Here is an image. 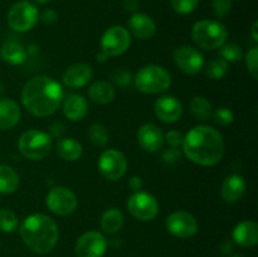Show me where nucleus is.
Masks as SVG:
<instances>
[{"label":"nucleus","mask_w":258,"mask_h":257,"mask_svg":"<svg viewBox=\"0 0 258 257\" xmlns=\"http://www.w3.org/2000/svg\"><path fill=\"white\" fill-rule=\"evenodd\" d=\"M212 117H213L214 122L218 123V125L228 126L233 122L234 113L229 107H219L216 111H213Z\"/></svg>","instance_id":"72a5a7b5"},{"label":"nucleus","mask_w":258,"mask_h":257,"mask_svg":"<svg viewBox=\"0 0 258 257\" xmlns=\"http://www.w3.org/2000/svg\"><path fill=\"white\" fill-rule=\"evenodd\" d=\"M174 12L178 14H190L198 8L199 0H170Z\"/></svg>","instance_id":"473e14b6"},{"label":"nucleus","mask_w":258,"mask_h":257,"mask_svg":"<svg viewBox=\"0 0 258 257\" xmlns=\"http://www.w3.org/2000/svg\"><path fill=\"white\" fill-rule=\"evenodd\" d=\"M64 92L59 82L48 76L30 78L22 90V103L37 117L53 115L62 105Z\"/></svg>","instance_id":"f03ea898"},{"label":"nucleus","mask_w":258,"mask_h":257,"mask_svg":"<svg viewBox=\"0 0 258 257\" xmlns=\"http://www.w3.org/2000/svg\"><path fill=\"white\" fill-rule=\"evenodd\" d=\"M93 78V68L87 63H75L63 73L62 81L70 88H82Z\"/></svg>","instance_id":"dca6fc26"},{"label":"nucleus","mask_w":258,"mask_h":257,"mask_svg":"<svg viewBox=\"0 0 258 257\" xmlns=\"http://www.w3.org/2000/svg\"><path fill=\"white\" fill-rule=\"evenodd\" d=\"M115 87L107 81H97L88 88V98L97 105H107L115 98Z\"/></svg>","instance_id":"b1692460"},{"label":"nucleus","mask_w":258,"mask_h":257,"mask_svg":"<svg viewBox=\"0 0 258 257\" xmlns=\"http://www.w3.org/2000/svg\"><path fill=\"white\" fill-rule=\"evenodd\" d=\"M184 135L178 130H169L168 133L164 135V141L168 143L170 148H180L183 145Z\"/></svg>","instance_id":"4c0bfd02"},{"label":"nucleus","mask_w":258,"mask_h":257,"mask_svg":"<svg viewBox=\"0 0 258 257\" xmlns=\"http://www.w3.org/2000/svg\"><path fill=\"white\" fill-rule=\"evenodd\" d=\"M98 171L110 181L120 180L127 170V160L121 151L107 149L98 158Z\"/></svg>","instance_id":"9b49d317"},{"label":"nucleus","mask_w":258,"mask_h":257,"mask_svg":"<svg viewBox=\"0 0 258 257\" xmlns=\"http://www.w3.org/2000/svg\"><path fill=\"white\" fill-rule=\"evenodd\" d=\"M128 32L141 40L153 38L156 33V24L151 17L144 13H134L128 19Z\"/></svg>","instance_id":"a211bd4d"},{"label":"nucleus","mask_w":258,"mask_h":257,"mask_svg":"<svg viewBox=\"0 0 258 257\" xmlns=\"http://www.w3.org/2000/svg\"><path fill=\"white\" fill-rule=\"evenodd\" d=\"M88 138L95 146L105 148L107 145L110 135H108V130L102 123H93L88 128Z\"/></svg>","instance_id":"c756f323"},{"label":"nucleus","mask_w":258,"mask_h":257,"mask_svg":"<svg viewBox=\"0 0 258 257\" xmlns=\"http://www.w3.org/2000/svg\"><path fill=\"white\" fill-rule=\"evenodd\" d=\"M0 57L10 66H20L27 60L28 52L19 42L7 40L0 48Z\"/></svg>","instance_id":"5701e85b"},{"label":"nucleus","mask_w":258,"mask_h":257,"mask_svg":"<svg viewBox=\"0 0 258 257\" xmlns=\"http://www.w3.org/2000/svg\"><path fill=\"white\" fill-rule=\"evenodd\" d=\"M228 72V62L221 57H216L206 66V75L211 80H222Z\"/></svg>","instance_id":"c85d7f7f"},{"label":"nucleus","mask_w":258,"mask_h":257,"mask_svg":"<svg viewBox=\"0 0 258 257\" xmlns=\"http://www.w3.org/2000/svg\"><path fill=\"white\" fill-rule=\"evenodd\" d=\"M45 204L52 213L66 217L72 214L77 209L78 201L75 191L67 186L58 185L48 191L45 197Z\"/></svg>","instance_id":"6e6552de"},{"label":"nucleus","mask_w":258,"mask_h":257,"mask_svg":"<svg viewBox=\"0 0 258 257\" xmlns=\"http://www.w3.org/2000/svg\"><path fill=\"white\" fill-rule=\"evenodd\" d=\"M138 91L148 95L165 92L171 86V76L164 67L158 65H148L138 71L134 77Z\"/></svg>","instance_id":"39448f33"},{"label":"nucleus","mask_w":258,"mask_h":257,"mask_svg":"<svg viewBox=\"0 0 258 257\" xmlns=\"http://www.w3.org/2000/svg\"><path fill=\"white\" fill-rule=\"evenodd\" d=\"M174 63L183 73L196 76L204 68V57L196 47L184 44L174 50Z\"/></svg>","instance_id":"ddd939ff"},{"label":"nucleus","mask_w":258,"mask_h":257,"mask_svg":"<svg viewBox=\"0 0 258 257\" xmlns=\"http://www.w3.org/2000/svg\"><path fill=\"white\" fill-rule=\"evenodd\" d=\"M227 38L228 30L218 20H199L191 28V39L202 49H219L226 43Z\"/></svg>","instance_id":"20e7f679"},{"label":"nucleus","mask_w":258,"mask_h":257,"mask_svg":"<svg viewBox=\"0 0 258 257\" xmlns=\"http://www.w3.org/2000/svg\"><path fill=\"white\" fill-rule=\"evenodd\" d=\"M123 226V214L118 208H108L101 217V228L105 233H117Z\"/></svg>","instance_id":"a878e982"},{"label":"nucleus","mask_w":258,"mask_h":257,"mask_svg":"<svg viewBox=\"0 0 258 257\" xmlns=\"http://www.w3.org/2000/svg\"><path fill=\"white\" fill-rule=\"evenodd\" d=\"M128 186H130V189L134 191V193H136V191H140L144 186L143 179H141L140 176H136V175L131 176L130 180H128Z\"/></svg>","instance_id":"79ce46f5"},{"label":"nucleus","mask_w":258,"mask_h":257,"mask_svg":"<svg viewBox=\"0 0 258 257\" xmlns=\"http://www.w3.org/2000/svg\"><path fill=\"white\" fill-rule=\"evenodd\" d=\"M62 107L66 117L73 122L83 120L88 112L87 100L78 93H70L63 97Z\"/></svg>","instance_id":"6ab92c4d"},{"label":"nucleus","mask_w":258,"mask_h":257,"mask_svg":"<svg viewBox=\"0 0 258 257\" xmlns=\"http://www.w3.org/2000/svg\"><path fill=\"white\" fill-rule=\"evenodd\" d=\"M22 111L12 98H0V130H12L19 123Z\"/></svg>","instance_id":"4be33fe9"},{"label":"nucleus","mask_w":258,"mask_h":257,"mask_svg":"<svg viewBox=\"0 0 258 257\" xmlns=\"http://www.w3.org/2000/svg\"><path fill=\"white\" fill-rule=\"evenodd\" d=\"M20 237L30 251L44 254L55 247L59 238V229L52 217L34 213L28 216L20 224Z\"/></svg>","instance_id":"7ed1b4c3"},{"label":"nucleus","mask_w":258,"mask_h":257,"mask_svg":"<svg viewBox=\"0 0 258 257\" xmlns=\"http://www.w3.org/2000/svg\"><path fill=\"white\" fill-rule=\"evenodd\" d=\"M19 174L7 164H0V194H12L19 186Z\"/></svg>","instance_id":"bb28decb"},{"label":"nucleus","mask_w":258,"mask_h":257,"mask_svg":"<svg viewBox=\"0 0 258 257\" xmlns=\"http://www.w3.org/2000/svg\"><path fill=\"white\" fill-rule=\"evenodd\" d=\"M18 224H19V221L15 212L8 208L0 209V231L4 233H12L17 229Z\"/></svg>","instance_id":"7c9ffc66"},{"label":"nucleus","mask_w":258,"mask_h":257,"mask_svg":"<svg viewBox=\"0 0 258 257\" xmlns=\"http://www.w3.org/2000/svg\"><path fill=\"white\" fill-rule=\"evenodd\" d=\"M212 9L217 18H226L232 10V0H212Z\"/></svg>","instance_id":"c9c22d12"},{"label":"nucleus","mask_w":258,"mask_h":257,"mask_svg":"<svg viewBox=\"0 0 258 257\" xmlns=\"http://www.w3.org/2000/svg\"><path fill=\"white\" fill-rule=\"evenodd\" d=\"M107 249L105 236L97 231L85 232L78 237L75 251L77 257H102Z\"/></svg>","instance_id":"4468645a"},{"label":"nucleus","mask_w":258,"mask_h":257,"mask_svg":"<svg viewBox=\"0 0 258 257\" xmlns=\"http://www.w3.org/2000/svg\"><path fill=\"white\" fill-rule=\"evenodd\" d=\"M131 44V34L122 25H113L101 38V50L110 57L123 54Z\"/></svg>","instance_id":"9d476101"},{"label":"nucleus","mask_w":258,"mask_h":257,"mask_svg":"<svg viewBox=\"0 0 258 257\" xmlns=\"http://www.w3.org/2000/svg\"><path fill=\"white\" fill-rule=\"evenodd\" d=\"M122 5L126 12L136 13L139 9V0H122Z\"/></svg>","instance_id":"37998d69"},{"label":"nucleus","mask_w":258,"mask_h":257,"mask_svg":"<svg viewBox=\"0 0 258 257\" xmlns=\"http://www.w3.org/2000/svg\"><path fill=\"white\" fill-rule=\"evenodd\" d=\"M138 141L144 150L156 153L164 146V134L159 126L154 123H145L138 131Z\"/></svg>","instance_id":"f3484780"},{"label":"nucleus","mask_w":258,"mask_h":257,"mask_svg":"<svg viewBox=\"0 0 258 257\" xmlns=\"http://www.w3.org/2000/svg\"><path fill=\"white\" fill-rule=\"evenodd\" d=\"M244 62H246L247 70L251 73L252 77L254 80L258 78V48L253 47L248 50V53L244 57Z\"/></svg>","instance_id":"f704fd0d"},{"label":"nucleus","mask_w":258,"mask_h":257,"mask_svg":"<svg viewBox=\"0 0 258 257\" xmlns=\"http://www.w3.org/2000/svg\"><path fill=\"white\" fill-rule=\"evenodd\" d=\"M168 232L178 238H190L198 232L199 224L196 217L185 211H176L169 214L165 221Z\"/></svg>","instance_id":"f8f14e48"},{"label":"nucleus","mask_w":258,"mask_h":257,"mask_svg":"<svg viewBox=\"0 0 258 257\" xmlns=\"http://www.w3.org/2000/svg\"><path fill=\"white\" fill-rule=\"evenodd\" d=\"M127 211L134 218L139 221H153L159 214V202L153 194L148 191H136L128 198Z\"/></svg>","instance_id":"1a4fd4ad"},{"label":"nucleus","mask_w":258,"mask_h":257,"mask_svg":"<svg viewBox=\"0 0 258 257\" xmlns=\"http://www.w3.org/2000/svg\"><path fill=\"white\" fill-rule=\"evenodd\" d=\"M33 2H34V3H37V4L44 5V4H47V3L49 2V0H33Z\"/></svg>","instance_id":"de8ad7c7"},{"label":"nucleus","mask_w":258,"mask_h":257,"mask_svg":"<svg viewBox=\"0 0 258 257\" xmlns=\"http://www.w3.org/2000/svg\"><path fill=\"white\" fill-rule=\"evenodd\" d=\"M156 117L165 123H174L183 115L181 102L174 96H161L154 103Z\"/></svg>","instance_id":"2eb2a0df"},{"label":"nucleus","mask_w":258,"mask_h":257,"mask_svg":"<svg viewBox=\"0 0 258 257\" xmlns=\"http://www.w3.org/2000/svg\"><path fill=\"white\" fill-rule=\"evenodd\" d=\"M39 19L42 20L44 24H54L58 20V13L53 9H45L43 10L42 14L39 15Z\"/></svg>","instance_id":"a19ab883"},{"label":"nucleus","mask_w":258,"mask_h":257,"mask_svg":"<svg viewBox=\"0 0 258 257\" xmlns=\"http://www.w3.org/2000/svg\"><path fill=\"white\" fill-rule=\"evenodd\" d=\"M18 148L24 158L29 160H42L52 151L53 141L44 131L32 128L20 135Z\"/></svg>","instance_id":"423d86ee"},{"label":"nucleus","mask_w":258,"mask_h":257,"mask_svg":"<svg viewBox=\"0 0 258 257\" xmlns=\"http://www.w3.org/2000/svg\"><path fill=\"white\" fill-rule=\"evenodd\" d=\"M258 22L256 20V22L252 24V28H251V35H252V39L254 40V42H258Z\"/></svg>","instance_id":"c03bdc74"},{"label":"nucleus","mask_w":258,"mask_h":257,"mask_svg":"<svg viewBox=\"0 0 258 257\" xmlns=\"http://www.w3.org/2000/svg\"><path fill=\"white\" fill-rule=\"evenodd\" d=\"M232 257H242V256H232Z\"/></svg>","instance_id":"09e8293b"},{"label":"nucleus","mask_w":258,"mask_h":257,"mask_svg":"<svg viewBox=\"0 0 258 257\" xmlns=\"http://www.w3.org/2000/svg\"><path fill=\"white\" fill-rule=\"evenodd\" d=\"M219 54H221V58H223L228 63L243 59V50H242L241 45L236 44V43H224L219 48Z\"/></svg>","instance_id":"2f4dec72"},{"label":"nucleus","mask_w":258,"mask_h":257,"mask_svg":"<svg viewBox=\"0 0 258 257\" xmlns=\"http://www.w3.org/2000/svg\"><path fill=\"white\" fill-rule=\"evenodd\" d=\"M189 108H190L191 115L199 121L209 120L213 115L212 103L203 96H196V97L191 98L190 103H189Z\"/></svg>","instance_id":"cd10ccee"},{"label":"nucleus","mask_w":258,"mask_h":257,"mask_svg":"<svg viewBox=\"0 0 258 257\" xmlns=\"http://www.w3.org/2000/svg\"><path fill=\"white\" fill-rule=\"evenodd\" d=\"M111 80L113 81L115 85H117L118 87H126L131 83L133 81V76L128 71L122 70V68H118V70H115L112 73H111Z\"/></svg>","instance_id":"e433bc0d"},{"label":"nucleus","mask_w":258,"mask_h":257,"mask_svg":"<svg viewBox=\"0 0 258 257\" xmlns=\"http://www.w3.org/2000/svg\"><path fill=\"white\" fill-rule=\"evenodd\" d=\"M7 20L8 25L15 32H28L37 25L39 20V10L33 3L22 0L10 8Z\"/></svg>","instance_id":"0eeeda50"},{"label":"nucleus","mask_w":258,"mask_h":257,"mask_svg":"<svg viewBox=\"0 0 258 257\" xmlns=\"http://www.w3.org/2000/svg\"><path fill=\"white\" fill-rule=\"evenodd\" d=\"M66 133V126L63 125L62 122L57 121V122H53L52 125L49 126V134L48 135L50 138H57V139H62L63 135Z\"/></svg>","instance_id":"ea45409f"},{"label":"nucleus","mask_w":258,"mask_h":257,"mask_svg":"<svg viewBox=\"0 0 258 257\" xmlns=\"http://www.w3.org/2000/svg\"><path fill=\"white\" fill-rule=\"evenodd\" d=\"M232 249H233V246H232L231 242H226V243H223V246H222V252H223V254L231 253Z\"/></svg>","instance_id":"a18cd8bd"},{"label":"nucleus","mask_w":258,"mask_h":257,"mask_svg":"<svg viewBox=\"0 0 258 257\" xmlns=\"http://www.w3.org/2000/svg\"><path fill=\"white\" fill-rule=\"evenodd\" d=\"M96 59H97V62H100V63H103V62H106V60L108 59V57H107V55L105 54V53L102 52V50H101V52L98 53L97 55H96Z\"/></svg>","instance_id":"49530a36"},{"label":"nucleus","mask_w":258,"mask_h":257,"mask_svg":"<svg viewBox=\"0 0 258 257\" xmlns=\"http://www.w3.org/2000/svg\"><path fill=\"white\" fill-rule=\"evenodd\" d=\"M57 153L63 160L66 161H77L82 156L83 149L80 141L73 138H62L58 140Z\"/></svg>","instance_id":"393cba45"},{"label":"nucleus","mask_w":258,"mask_h":257,"mask_svg":"<svg viewBox=\"0 0 258 257\" xmlns=\"http://www.w3.org/2000/svg\"><path fill=\"white\" fill-rule=\"evenodd\" d=\"M183 154L193 163L213 166L223 159L224 140L217 128L208 125L194 126L184 135Z\"/></svg>","instance_id":"f257e3e1"},{"label":"nucleus","mask_w":258,"mask_h":257,"mask_svg":"<svg viewBox=\"0 0 258 257\" xmlns=\"http://www.w3.org/2000/svg\"><path fill=\"white\" fill-rule=\"evenodd\" d=\"M181 155H183V153L179 150V148H169L166 149V150H164L163 159L165 163L175 164L180 160Z\"/></svg>","instance_id":"58836bf2"},{"label":"nucleus","mask_w":258,"mask_h":257,"mask_svg":"<svg viewBox=\"0 0 258 257\" xmlns=\"http://www.w3.org/2000/svg\"><path fill=\"white\" fill-rule=\"evenodd\" d=\"M247 189L246 179L239 174H232L227 176L222 184L221 196L226 203H237L244 196Z\"/></svg>","instance_id":"aec40b11"},{"label":"nucleus","mask_w":258,"mask_h":257,"mask_svg":"<svg viewBox=\"0 0 258 257\" xmlns=\"http://www.w3.org/2000/svg\"><path fill=\"white\" fill-rule=\"evenodd\" d=\"M233 241L241 247H253L258 243V224L253 221H242L232 232Z\"/></svg>","instance_id":"412c9836"}]
</instances>
